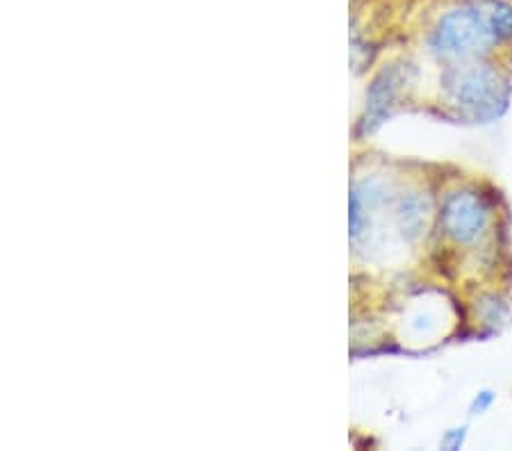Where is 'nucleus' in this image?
<instances>
[{
	"label": "nucleus",
	"mask_w": 512,
	"mask_h": 451,
	"mask_svg": "<svg viewBox=\"0 0 512 451\" xmlns=\"http://www.w3.org/2000/svg\"><path fill=\"white\" fill-rule=\"evenodd\" d=\"M512 44V0H462L440 14L431 48L442 57L469 60Z\"/></svg>",
	"instance_id": "f257e3e1"
},
{
	"label": "nucleus",
	"mask_w": 512,
	"mask_h": 451,
	"mask_svg": "<svg viewBox=\"0 0 512 451\" xmlns=\"http://www.w3.org/2000/svg\"><path fill=\"white\" fill-rule=\"evenodd\" d=\"M453 98L476 117H499L508 103V87L492 69H469L451 85Z\"/></svg>",
	"instance_id": "f03ea898"
},
{
	"label": "nucleus",
	"mask_w": 512,
	"mask_h": 451,
	"mask_svg": "<svg viewBox=\"0 0 512 451\" xmlns=\"http://www.w3.org/2000/svg\"><path fill=\"white\" fill-rule=\"evenodd\" d=\"M490 226V205L476 192L451 194L442 208V228L453 242L474 244Z\"/></svg>",
	"instance_id": "7ed1b4c3"
},
{
	"label": "nucleus",
	"mask_w": 512,
	"mask_h": 451,
	"mask_svg": "<svg viewBox=\"0 0 512 451\" xmlns=\"http://www.w3.org/2000/svg\"><path fill=\"white\" fill-rule=\"evenodd\" d=\"M462 440H465V431H456V433H449V438L444 440V447L449 449H458L462 445Z\"/></svg>",
	"instance_id": "20e7f679"
},
{
	"label": "nucleus",
	"mask_w": 512,
	"mask_h": 451,
	"mask_svg": "<svg viewBox=\"0 0 512 451\" xmlns=\"http://www.w3.org/2000/svg\"><path fill=\"white\" fill-rule=\"evenodd\" d=\"M490 404H492V395H490V392H481V395H478L476 401H474V410H478V413H481V410L490 408Z\"/></svg>",
	"instance_id": "39448f33"
}]
</instances>
